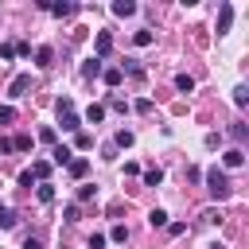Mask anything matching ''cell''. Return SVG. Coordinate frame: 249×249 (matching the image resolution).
<instances>
[{"label": "cell", "mask_w": 249, "mask_h": 249, "mask_svg": "<svg viewBox=\"0 0 249 249\" xmlns=\"http://www.w3.org/2000/svg\"><path fill=\"white\" fill-rule=\"evenodd\" d=\"M202 179H206V191H210L214 198H230V195H233V183H230V175H226L222 167H206Z\"/></svg>", "instance_id": "obj_1"}, {"label": "cell", "mask_w": 249, "mask_h": 249, "mask_svg": "<svg viewBox=\"0 0 249 249\" xmlns=\"http://www.w3.org/2000/svg\"><path fill=\"white\" fill-rule=\"evenodd\" d=\"M58 124H62V132H78V128H82V117H78L74 109H62V113H58Z\"/></svg>", "instance_id": "obj_2"}, {"label": "cell", "mask_w": 249, "mask_h": 249, "mask_svg": "<svg viewBox=\"0 0 249 249\" xmlns=\"http://www.w3.org/2000/svg\"><path fill=\"white\" fill-rule=\"evenodd\" d=\"M27 89H31V78H27V74H16L12 86H8V97H23Z\"/></svg>", "instance_id": "obj_3"}, {"label": "cell", "mask_w": 249, "mask_h": 249, "mask_svg": "<svg viewBox=\"0 0 249 249\" xmlns=\"http://www.w3.org/2000/svg\"><path fill=\"white\" fill-rule=\"evenodd\" d=\"M230 23H233V4H222V8H218V35H226Z\"/></svg>", "instance_id": "obj_4"}, {"label": "cell", "mask_w": 249, "mask_h": 249, "mask_svg": "<svg viewBox=\"0 0 249 249\" xmlns=\"http://www.w3.org/2000/svg\"><path fill=\"white\" fill-rule=\"evenodd\" d=\"M93 47H97V58H105V54L113 51V35H109V31H97V39H93Z\"/></svg>", "instance_id": "obj_5"}, {"label": "cell", "mask_w": 249, "mask_h": 249, "mask_svg": "<svg viewBox=\"0 0 249 249\" xmlns=\"http://www.w3.org/2000/svg\"><path fill=\"white\" fill-rule=\"evenodd\" d=\"M39 8H47V12H54V16H74V12H78V4H47V0H43Z\"/></svg>", "instance_id": "obj_6"}, {"label": "cell", "mask_w": 249, "mask_h": 249, "mask_svg": "<svg viewBox=\"0 0 249 249\" xmlns=\"http://www.w3.org/2000/svg\"><path fill=\"white\" fill-rule=\"evenodd\" d=\"M222 163H226V167H241V163H245V152H241V148H230V152L222 156Z\"/></svg>", "instance_id": "obj_7"}, {"label": "cell", "mask_w": 249, "mask_h": 249, "mask_svg": "<svg viewBox=\"0 0 249 249\" xmlns=\"http://www.w3.org/2000/svg\"><path fill=\"white\" fill-rule=\"evenodd\" d=\"M101 74V58H86L82 62V78H97Z\"/></svg>", "instance_id": "obj_8"}, {"label": "cell", "mask_w": 249, "mask_h": 249, "mask_svg": "<svg viewBox=\"0 0 249 249\" xmlns=\"http://www.w3.org/2000/svg\"><path fill=\"white\" fill-rule=\"evenodd\" d=\"M51 160H54V163H70V160H74V152H70L66 144H54V152H51Z\"/></svg>", "instance_id": "obj_9"}, {"label": "cell", "mask_w": 249, "mask_h": 249, "mask_svg": "<svg viewBox=\"0 0 249 249\" xmlns=\"http://www.w3.org/2000/svg\"><path fill=\"white\" fill-rule=\"evenodd\" d=\"M16 222H19V218H16V210H8V206L0 202V226H4V230H16Z\"/></svg>", "instance_id": "obj_10"}, {"label": "cell", "mask_w": 249, "mask_h": 249, "mask_svg": "<svg viewBox=\"0 0 249 249\" xmlns=\"http://www.w3.org/2000/svg\"><path fill=\"white\" fill-rule=\"evenodd\" d=\"M51 58H54V51H51V47H39V51H35V66H43V70H47V66H51Z\"/></svg>", "instance_id": "obj_11"}, {"label": "cell", "mask_w": 249, "mask_h": 249, "mask_svg": "<svg viewBox=\"0 0 249 249\" xmlns=\"http://www.w3.org/2000/svg\"><path fill=\"white\" fill-rule=\"evenodd\" d=\"M175 89H179V93H191V89H195V78H191V74H175Z\"/></svg>", "instance_id": "obj_12"}, {"label": "cell", "mask_w": 249, "mask_h": 249, "mask_svg": "<svg viewBox=\"0 0 249 249\" xmlns=\"http://www.w3.org/2000/svg\"><path fill=\"white\" fill-rule=\"evenodd\" d=\"M86 121H89V124H101V121H105V105H89V109H86Z\"/></svg>", "instance_id": "obj_13"}, {"label": "cell", "mask_w": 249, "mask_h": 249, "mask_svg": "<svg viewBox=\"0 0 249 249\" xmlns=\"http://www.w3.org/2000/svg\"><path fill=\"white\" fill-rule=\"evenodd\" d=\"M66 167H70V175H74V179H82V175L89 171V163H86V160H78V156H74V160H70Z\"/></svg>", "instance_id": "obj_14"}, {"label": "cell", "mask_w": 249, "mask_h": 249, "mask_svg": "<svg viewBox=\"0 0 249 249\" xmlns=\"http://www.w3.org/2000/svg\"><path fill=\"white\" fill-rule=\"evenodd\" d=\"M132 12H136L132 0H117V4H113V16H132Z\"/></svg>", "instance_id": "obj_15"}, {"label": "cell", "mask_w": 249, "mask_h": 249, "mask_svg": "<svg viewBox=\"0 0 249 249\" xmlns=\"http://www.w3.org/2000/svg\"><path fill=\"white\" fill-rule=\"evenodd\" d=\"M101 78H105V86H121V78H124V74H121V66H109Z\"/></svg>", "instance_id": "obj_16"}, {"label": "cell", "mask_w": 249, "mask_h": 249, "mask_svg": "<svg viewBox=\"0 0 249 249\" xmlns=\"http://www.w3.org/2000/svg\"><path fill=\"white\" fill-rule=\"evenodd\" d=\"M132 140H136V136H132L128 128H121V132H117V140H113V148H132Z\"/></svg>", "instance_id": "obj_17"}, {"label": "cell", "mask_w": 249, "mask_h": 249, "mask_svg": "<svg viewBox=\"0 0 249 249\" xmlns=\"http://www.w3.org/2000/svg\"><path fill=\"white\" fill-rule=\"evenodd\" d=\"M144 183H148V187H160V183H163V171H160V167H148V171H144Z\"/></svg>", "instance_id": "obj_18"}, {"label": "cell", "mask_w": 249, "mask_h": 249, "mask_svg": "<svg viewBox=\"0 0 249 249\" xmlns=\"http://www.w3.org/2000/svg\"><path fill=\"white\" fill-rule=\"evenodd\" d=\"M152 39H156V35H152V31H148V27H144V31H136V35H132V43H136V47H152Z\"/></svg>", "instance_id": "obj_19"}, {"label": "cell", "mask_w": 249, "mask_h": 249, "mask_svg": "<svg viewBox=\"0 0 249 249\" xmlns=\"http://www.w3.org/2000/svg\"><path fill=\"white\" fill-rule=\"evenodd\" d=\"M121 74H128V78H140L144 70H140V62H136V58H124V70H121Z\"/></svg>", "instance_id": "obj_20"}, {"label": "cell", "mask_w": 249, "mask_h": 249, "mask_svg": "<svg viewBox=\"0 0 249 249\" xmlns=\"http://www.w3.org/2000/svg\"><path fill=\"white\" fill-rule=\"evenodd\" d=\"M31 175H35V179H47V175H51V163H47V160L31 163Z\"/></svg>", "instance_id": "obj_21"}, {"label": "cell", "mask_w": 249, "mask_h": 249, "mask_svg": "<svg viewBox=\"0 0 249 249\" xmlns=\"http://www.w3.org/2000/svg\"><path fill=\"white\" fill-rule=\"evenodd\" d=\"M12 152H31V136H16L12 140Z\"/></svg>", "instance_id": "obj_22"}, {"label": "cell", "mask_w": 249, "mask_h": 249, "mask_svg": "<svg viewBox=\"0 0 249 249\" xmlns=\"http://www.w3.org/2000/svg\"><path fill=\"white\" fill-rule=\"evenodd\" d=\"M148 222H152L156 230H160V226H167V210H152V214H148Z\"/></svg>", "instance_id": "obj_23"}, {"label": "cell", "mask_w": 249, "mask_h": 249, "mask_svg": "<svg viewBox=\"0 0 249 249\" xmlns=\"http://www.w3.org/2000/svg\"><path fill=\"white\" fill-rule=\"evenodd\" d=\"M245 101H249V89H245V86H237V89H233V105H237V109H241V105H245Z\"/></svg>", "instance_id": "obj_24"}, {"label": "cell", "mask_w": 249, "mask_h": 249, "mask_svg": "<svg viewBox=\"0 0 249 249\" xmlns=\"http://www.w3.org/2000/svg\"><path fill=\"white\" fill-rule=\"evenodd\" d=\"M54 198V187L51 183H39V202H51Z\"/></svg>", "instance_id": "obj_25"}, {"label": "cell", "mask_w": 249, "mask_h": 249, "mask_svg": "<svg viewBox=\"0 0 249 249\" xmlns=\"http://www.w3.org/2000/svg\"><path fill=\"white\" fill-rule=\"evenodd\" d=\"M16 121V109L12 105H0V124H12Z\"/></svg>", "instance_id": "obj_26"}, {"label": "cell", "mask_w": 249, "mask_h": 249, "mask_svg": "<svg viewBox=\"0 0 249 249\" xmlns=\"http://www.w3.org/2000/svg\"><path fill=\"white\" fill-rule=\"evenodd\" d=\"M0 58H4V62L16 58V43H0Z\"/></svg>", "instance_id": "obj_27"}, {"label": "cell", "mask_w": 249, "mask_h": 249, "mask_svg": "<svg viewBox=\"0 0 249 249\" xmlns=\"http://www.w3.org/2000/svg\"><path fill=\"white\" fill-rule=\"evenodd\" d=\"M132 109H136V113H152V97H140Z\"/></svg>", "instance_id": "obj_28"}, {"label": "cell", "mask_w": 249, "mask_h": 249, "mask_svg": "<svg viewBox=\"0 0 249 249\" xmlns=\"http://www.w3.org/2000/svg\"><path fill=\"white\" fill-rule=\"evenodd\" d=\"M230 136H233V140H245V124H241V121H237V124H230Z\"/></svg>", "instance_id": "obj_29"}, {"label": "cell", "mask_w": 249, "mask_h": 249, "mask_svg": "<svg viewBox=\"0 0 249 249\" xmlns=\"http://www.w3.org/2000/svg\"><path fill=\"white\" fill-rule=\"evenodd\" d=\"M109 237H113V241H128V230H124V226H113V233H109Z\"/></svg>", "instance_id": "obj_30"}, {"label": "cell", "mask_w": 249, "mask_h": 249, "mask_svg": "<svg viewBox=\"0 0 249 249\" xmlns=\"http://www.w3.org/2000/svg\"><path fill=\"white\" fill-rule=\"evenodd\" d=\"M109 109H113V113H124V109H128V105H124V101H121V97H109Z\"/></svg>", "instance_id": "obj_31"}, {"label": "cell", "mask_w": 249, "mask_h": 249, "mask_svg": "<svg viewBox=\"0 0 249 249\" xmlns=\"http://www.w3.org/2000/svg\"><path fill=\"white\" fill-rule=\"evenodd\" d=\"M39 140L43 144H54V128H39Z\"/></svg>", "instance_id": "obj_32"}, {"label": "cell", "mask_w": 249, "mask_h": 249, "mask_svg": "<svg viewBox=\"0 0 249 249\" xmlns=\"http://www.w3.org/2000/svg\"><path fill=\"white\" fill-rule=\"evenodd\" d=\"M78 214H82L78 206H66V210H62V218H66V222H78Z\"/></svg>", "instance_id": "obj_33"}, {"label": "cell", "mask_w": 249, "mask_h": 249, "mask_svg": "<svg viewBox=\"0 0 249 249\" xmlns=\"http://www.w3.org/2000/svg\"><path fill=\"white\" fill-rule=\"evenodd\" d=\"M89 249H105V237H101V233H93V237H89Z\"/></svg>", "instance_id": "obj_34"}, {"label": "cell", "mask_w": 249, "mask_h": 249, "mask_svg": "<svg viewBox=\"0 0 249 249\" xmlns=\"http://www.w3.org/2000/svg\"><path fill=\"white\" fill-rule=\"evenodd\" d=\"M23 249H43V245H39V237H23Z\"/></svg>", "instance_id": "obj_35"}]
</instances>
